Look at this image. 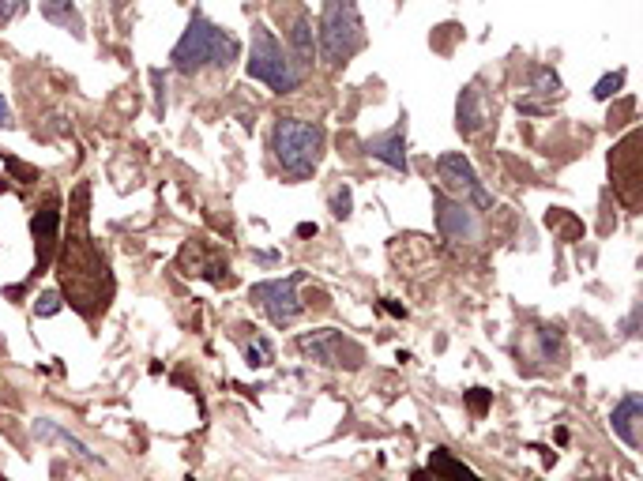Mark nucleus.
Here are the masks:
<instances>
[{
  "mask_svg": "<svg viewBox=\"0 0 643 481\" xmlns=\"http://www.w3.org/2000/svg\"><path fill=\"white\" fill-rule=\"evenodd\" d=\"M57 279H61V294L68 297V305L87 320L106 312V305L113 301L110 260L102 256L91 237V185H79L72 192V222L61 237Z\"/></svg>",
  "mask_w": 643,
  "mask_h": 481,
  "instance_id": "nucleus-1",
  "label": "nucleus"
},
{
  "mask_svg": "<svg viewBox=\"0 0 643 481\" xmlns=\"http://www.w3.org/2000/svg\"><path fill=\"white\" fill-rule=\"evenodd\" d=\"M237 57H241V42L226 27L211 23L200 8L192 12L189 27H185V34L177 38V46L170 53L173 68L185 72V76L200 72V68H230Z\"/></svg>",
  "mask_w": 643,
  "mask_h": 481,
  "instance_id": "nucleus-2",
  "label": "nucleus"
},
{
  "mask_svg": "<svg viewBox=\"0 0 643 481\" xmlns=\"http://www.w3.org/2000/svg\"><path fill=\"white\" fill-rule=\"evenodd\" d=\"M324 143H328V132L316 121L279 117L271 125V155L290 177H313L324 158Z\"/></svg>",
  "mask_w": 643,
  "mask_h": 481,
  "instance_id": "nucleus-3",
  "label": "nucleus"
},
{
  "mask_svg": "<svg viewBox=\"0 0 643 481\" xmlns=\"http://www.w3.org/2000/svg\"><path fill=\"white\" fill-rule=\"evenodd\" d=\"M361 46H365V23H361L358 4L354 0H324L320 34H316V57L328 68H339Z\"/></svg>",
  "mask_w": 643,
  "mask_h": 481,
  "instance_id": "nucleus-4",
  "label": "nucleus"
},
{
  "mask_svg": "<svg viewBox=\"0 0 643 481\" xmlns=\"http://www.w3.org/2000/svg\"><path fill=\"white\" fill-rule=\"evenodd\" d=\"M245 72H249V79L271 87L275 94H290L305 83V72L294 64V57L286 53L283 42L275 38V31L267 23H252V46Z\"/></svg>",
  "mask_w": 643,
  "mask_h": 481,
  "instance_id": "nucleus-5",
  "label": "nucleus"
},
{
  "mask_svg": "<svg viewBox=\"0 0 643 481\" xmlns=\"http://www.w3.org/2000/svg\"><path fill=\"white\" fill-rule=\"evenodd\" d=\"M298 350L316 365H328V369H361L365 365V346L358 339H350L335 327H320V331H305L298 335Z\"/></svg>",
  "mask_w": 643,
  "mask_h": 481,
  "instance_id": "nucleus-6",
  "label": "nucleus"
},
{
  "mask_svg": "<svg viewBox=\"0 0 643 481\" xmlns=\"http://www.w3.org/2000/svg\"><path fill=\"white\" fill-rule=\"evenodd\" d=\"M301 271L286 275V279H267V282H256L249 290V297L256 301V309L264 312L267 320L275 327H290L294 320L301 316V297H298V286H301Z\"/></svg>",
  "mask_w": 643,
  "mask_h": 481,
  "instance_id": "nucleus-7",
  "label": "nucleus"
},
{
  "mask_svg": "<svg viewBox=\"0 0 643 481\" xmlns=\"http://www.w3.org/2000/svg\"><path fill=\"white\" fill-rule=\"evenodd\" d=\"M437 173H440V181H444V188L459 192V200L463 203H474L478 211H489V207H493V192L478 181L471 158L463 155V151H448V155H440Z\"/></svg>",
  "mask_w": 643,
  "mask_h": 481,
  "instance_id": "nucleus-8",
  "label": "nucleus"
},
{
  "mask_svg": "<svg viewBox=\"0 0 643 481\" xmlns=\"http://www.w3.org/2000/svg\"><path fill=\"white\" fill-rule=\"evenodd\" d=\"M433 215H437V230L444 241H452V245L478 241V211H471V203L452 200L444 188H437L433 192Z\"/></svg>",
  "mask_w": 643,
  "mask_h": 481,
  "instance_id": "nucleus-9",
  "label": "nucleus"
},
{
  "mask_svg": "<svg viewBox=\"0 0 643 481\" xmlns=\"http://www.w3.org/2000/svg\"><path fill=\"white\" fill-rule=\"evenodd\" d=\"M61 211L57 203L49 200L46 207H38L31 218V233H34V271H49L53 256H57V245H61Z\"/></svg>",
  "mask_w": 643,
  "mask_h": 481,
  "instance_id": "nucleus-10",
  "label": "nucleus"
},
{
  "mask_svg": "<svg viewBox=\"0 0 643 481\" xmlns=\"http://www.w3.org/2000/svg\"><path fill=\"white\" fill-rule=\"evenodd\" d=\"M610 429L625 448L640 451V444H643V399H640V391L621 395V403L613 406V414H610Z\"/></svg>",
  "mask_w": 643,
  "mask_h": 481,
  "instance_id": "nucleus-11",
  "label": "nucleus"
},
{
  "mask_svg": "<svg viewBox=\"0 0 643 481\" xmlns=\"http://www.w3.org/2000/svg\"><path fill=\"white\" fill-rule=\"evenodd\" d=\"M486 125H489L486 91H482V83H478V79H471V83L459 91V98H455V128L471 140V136H478Z\"/></svg>",
  "mask_w": 643,
  "mask_h": 481,
  "instance_id": "nucleus-12",
  "label": "nucleus"
},
{
  "mask_svg": "<svg viewBox=\"0 0 643 481\" xmlns=\"http://www.w3.org/2000/svg\"><path fill=\"white\" fill-rule=\"evenodd\" d=\"M31 433H34V440H42V444H61V448H68L76 459H83V463H91V466H106V459L98 455V451H91L83 440H79L76 433H68L61 421H53V418H34L31 421Z\"/></svg>",
  "mask_w": 643,
  "mask_h": 481,
  "instance_id": "nucleus-13",
  "label": "nucleus"
},
{
  "mask_svg": "<svg viewBox=\"0 0 643 481\" xmlns=\"http://www.w3.org/2000/svg\"><path fill=\"white\" fill-rule=\"evenodd\" d=\"M365 155H373V158H380L384 166L407 173L410 162H407V125H403V117H399V125H392L388 132L365 140Z\"/></svg>",
  "mask_w": 643,
  "mask_h": 481,
  "instance_id": "nucleus-14",
  "label": "nucleus"
},
{
  "mask_svg": "<svg viewBox=\"0 0 643 481\" xmlns=\"http://www.w3.org/2000/svg\"><path fill=\"white\" fill-rule=\"evenodd\" d=\"M640 136L632 132L617 151H613V158H610V170H613V177H621L625 173V181H617V192H621V200L628 203V207H636V196H632V185L640 188Z\"/></svg>",
  "mask_w": 643,
  "mask_h": 481,
  "instance_id": "nucleus-15",
  "label": "nucleus"
},
{
  "mask_svg": "<svg viewBox=\"0 0 643 481\" xmlns=\"http://www.w3.org/2000/svg\"><path fill=\"white\" fill-rule=\"evenodd\" d=\"M286 42H290V57H294V64H298L301 72L305 68H313L316 61V34H313V19H309V12H294V19H290V31H286Z\"/></svg>",
  "mask_w": 643,
  "mask_h": 481,
  "instance_id": "nucleus-16",
  "label": "nucleus"
},
{
  "mask_svg": "<svg viewBox=\"0 0 643 481\" xmlns=\"http://www.w3.org/2000/svg\"><path fill=\"white\" fill-rule=\"evenodd\" d=\"M414 481H482L467 463H459L448 448H433L429 470H414Z\"/></svg>",
  "mask_w": 643,
  "mask_h": 481,
  "instance_id": "nucleus-17",
  "label": "nucleus"
},
{
  "mask_svg": "<svg viewBox=\"0 0 643 481\" xmlns=\"http://www.w3.org/2000/svg\"><path fill=\"white\" fill-rule=\"evenodd\" d=\"M42 16H46L49 23L64 27V31L83 34V19H79V12L72 8V0H46V4H42Z\"/></svg>",
  "mask_w": 643,
  "mask_h": 481,
  "instance_id": "nucleus-18",
  "label": "nucleus"
},
{
  "mask_svg": "<svg viewBox=\"0 0 643 481\" xmlns=\"http://www.w3.org/2000/svg\"><path fill=\"white\" fill-rule=\"evenodd\" d=\"M534 335H538V361H553V365L565 361V335H561V327H538Z\"/></svg>",
  "mask_w": 643,
  "mask_h": 481,
  "instance_id": "nucleus-19",
  "label": "nucleus"
},
{
  "mask_svg": "<svg viewBox=\"0 0 643 481\" xmlns=\"http://www.w3.org/2000/svg\"><path fill=\"white\" fill-rule=\"evenodd\" d=\"M523 94H542V98H561V76L553 68H531V87Z\"/></svg>",
  "mask_w": 643,
  "mask_h": 481,
  "instance_id": "nucleus-20",
  "label": "nucleus"
},
{
  "mask_svg": "<svg viewBox=\"0 0 643 481\" xmlns=\"http://www.w3.org/2000/svg\"><path fill=\"white\" fill-rule=\"evenodd\" d=\"M61 312V294L57 290H42L34 297V316H57Z\"/></svg>",
  "mask_w": 643,
  "mask_h": 481,
  "instance_id": "nucleus-21",
  "label": "nucleus"
},
{
  "mask_svg": "<svg viewBox=\"0 0 643 481\" xmlns=\"http://www.w3.org/2000/svg\"><path fill=\"white\" fill-rule=\"evenodd\" d=\"M350 207H354V196H350V188L339 185L331 192V215L335 218H350Z\"/></svg>",
  "mask_w": 643,
  "mask_h": 481,
  "instance_id": "nucleus-22",
  "label": "nucleus"
},
{
  "mask_svg": "<svg viewBox=\"0 0 643 481\" xmlns=\"http://www.w3.org/2000/svg\"><path fill=\"white\" fill-rule=\"evenodd\" d=\"M621 83H625V72H613V76H602V79L595 83V98H598V102H606L610 94H617V87H621Z\"/></svg>",
  "mask_w": 643,
  "mask_h": 481,
  "instance_id": "nucleus-23",
  "label": "nucleus"
},
{
  "mask_svg": "<svg viewBox=\"0 0 643 481\" xmlns=\"http://www.w3.org/2000/svg\"><path fill=\"white\" fill-rule=\"evenodd\" d=\"M267 361H271V346H267L264 339H252V346H249V365H252V369H264Z\"/></svg>",
  "mask_w": 643,
  "mask_h": 481,
  "instance_id": "nucleus-24",
  "label": "nucleus"
},
{
  "mask_svg": "<svg viewBox=\"0 0 643 481\" xmlns=\"http://www.w3.org/2000/svg\"><path fill=\"white\" fill-rule=\"evenodd\" d=\"M23 8H27V0H0V27H8L16 16H23Z\"/></svg>",
  "mask_w": 643,
  "mask_h": 481,
  "instance_id": "nucleus-25",
  "label": "nucleus"
},
{
  "mask_svg": "<svg viewBox=\"0 0 643 481\" xmlns=\"http://www.w3.org/2000/svg\"><path fill=\"white\" fill-rule=\"evenodd\" d=\"M467 406H471L474 414L482 418V414H486V406H489V391L486 388H471V391H467Z\"/></svg>",
  "mask_w": 643,
  "mask_h": 481,
  "instance_id": "nucleus-26",
  "label": "nucleus"
},
{
  "mask_svg": "<svg viewBox=\"0 0 643 481\" xmlns=\"http://www.w3.org/2000/svg\"><path fill=\"white\" fill-rule=\"evenodd\" d=\"M12 125V106H8V98L0 94V128H8Z\"/></svg>",
  "mask_w": 643,
  "mask_h": 481,
  "instance_id": "nucleus-27",
  "label": "nucleus"
}]
</instances>
